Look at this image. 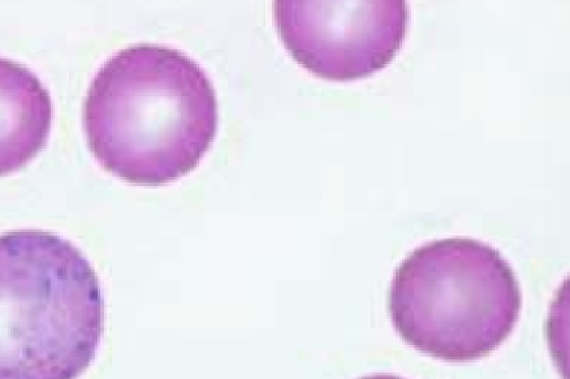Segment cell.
Returning a JSON list of instances; mask_svg holds the SVG:
<instances>
[{
    "label": "cell",
    "instance_id": "obj_3",
    "mask_svg": "<svg viewBox=\"0 0 570 379\" xmlns=\"http://www.w3.org/2000/svg\"><path fill=\"white\" fill-rule=\"evenodd\" d=\"M387 308L401 338L422 355L469 363L492 355L512 335L522 292L495 248L452 237L423 245L401 262Z\"/></svg>",
    "mask_w": 570,
    "mask_h": 379
},
{
    "label": "cell",
    "instance_id": "obj_2",
    "mask_svg": "<svg viewBox=\"0 0 570 379\" xmlns=\"http://www.w3.org/2000/svg\"><path fill=\"white\" fill-rule=\"evenodd\" d=\"M104 297L94 266L55 232L0 235V379H77L97 359Z\"/></svg>",
    "mask_w": 570,
    "mask_h": 379
},
{
    "label": "cell",
    "instance_id": "obj_1",
    "mask_svg": "<svg viewBox=\"0 0 570 379\" xmlns=\"http://www.w3.org/2000/svg\"><path fill=\"white\" fill-rule=\"evenodd\" d=\"M85 133L104 170L137 187L193 172L218 133V99L184 51L137 44L106 60L85 99Z\"/></svg>",
    "mask_w": 570,
    "mask_h": 379
},
{
    "label": "cell",
    "instance_id": "obj_5",
    "mask_svg": "<svg viewBox=\"0 0 570 379\" xmlns=\"http://www.w3.org/2000/svg\"><path fill=\"white\" fill-rule=\"evenodd\" d=\"M53 116L41 80L24 64L0 58V176L21 170L46 148Z\"/></svg>",
    "mask_w": 570,
    "mask_h": 379
},
{
    "label": "cell",
    "instance_id": "obj_4",
    "mask_svg": "<svg viewBox=\"0 0 570 379\" xmlns=\"http://www.w3.org/2000/svg\"><path fill=\"white\" fill-rule=\"evenodd\" d=\"M274 17L285 49L306 71L356 81L395 59L409 8L404 0H279Z\"/></svg>",
    "mask_w": 570,
    "mask_h": 379
},
{
    "label": "cell",
    "instance_id": "obj_6",
    "mask_svg": "<svg viewBox=\"0 0 570 379\" xmlns=\"http://www.w3.org/2000/svg\"><path fill=\"white\" fill-rule=\"evenodd\" d=\"M360 379H405L401 377H396V375H387V373H379V375H370V377H364Z\"/></svg>",
    "mask_w": 570,
    "mask_h": 379
}]
</instances>
